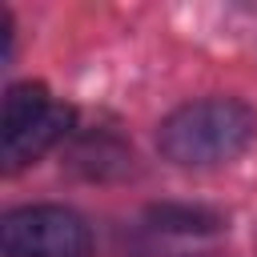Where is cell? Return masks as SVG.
I'll list each match as a JSON object with an SVG mask.
<instances>
[{
  "label": "cell",
  "mask_w": 257,
  "mask_h": 257,
  "mask_svg": "<svg viewBox=\"0 0 257 257\" xmlns=\"http://www.w3.org/2000/svg\"><path fill=\"white\" fill-rule=\"evenodd\" d=\"M4 253L8 257H88V225L60 205H32L4 217Z\"/></svg>",
  "instance_id": "cell-3"
},
{
  "label": "cell",
  "mask_w": 257,
  "mask_h": 257,
  "mask_svg": "<svg viewBox=\"0 0 257 257\" xmlns=\"http://www.w3.org/2000/svg\"><path fill=\"white\" fill-rule=\"evenodd\" d=\"M257 137V116L233 96H209L181 104L161 120V157L181 169H209L241 157Z\"/></svg>",
  "instance_id": "cell-1"
},
{
  "label": "cell",
  "mask_w": 257,
  "mask_h": 257,
  "mask_svg": "<svg viewBox=\"0 0 257 257\" xmlns=\"http://www.w3.org/2000/svg\"><path fill=\"white\" fill-rule=\"evenodd\" d=\"M72 124V108L52 100L44 84H12L4 96V165L20 169L44 157Z\"/></svg>",
  "instance_id": "cell-2"
}]
</instances>
